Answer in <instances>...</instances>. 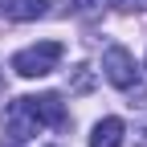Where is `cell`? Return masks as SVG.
<instances>
[{"instance_id":"obj_1","label":"cell","mask_w":147,"mask_h":147,"mask_svg":"<svg viewBox=\"0 0 147 147\" xmlns=\"http://www.w3.org/2000/svg\"><path fill=\"white\" fill-rule=\"evenodd\" d=\"M102 74H106L110 86H119V90H127V94H135V98L147 102V90H143V82H139V65H135V53H131V49L110 45V49L102 53ZM143 102H139V106H143Z\"/></svg>"},{"instance_id":"obj_2","label":"cell","mask_w":147,"mask_h":147,"mask_svg":"<svg viewBox=\"0 0 147 147\" xmlns=\"http://www.w3.org/2000/svg\"><path fill=\"white\" fill-rule=\"evenodd\" d=\"M61 41H37V45H25L12 53V69L21 74V78H45V74H53L61 65Z\"/></svg>"},{"instance_id":"obj_3","label":"cell","mask_w":147,"mask_h":147,"mask_svg":"<svg viewBox=\"0 0 147 147\" xmlns=\"http://www.w3.org/2000/svg\"><path fill=\"white\" fill-rule=\"evenodd\" d=\"M4 131H8L12 143H29L37 131H41V123H37L29 98H12V102H8V110H4Z\"/></svg>"},{"instance_id":"obj_4","label":"cell","mask_w":147,"mask_h":147,"mask_svg":"<svg viewBox=\"0 0 147 147\" xmlns=\"http://www.w3.org/2000/svg\"><path fill=\"white\" fill-rule=\"evenodd\" d=\"M29 106L41 127H49V131H65L69 127V110L61 102V94H29Z\"/></svg>"},{"instance_id":"obj_5","label":"cell","mask_w":147,"mask_h":147,"mask_svg":"<svg viewBox=\"0 0 147 147\" xmlns=\"http://www.w3.org/2000/svg\"><path fill=\"white\" fill-rule=\"evenodd\" d=\"M123 135H127L123 119H115V115H110V119H98L94 131H90V147H119Z\"/></svg>"},{"instance_id":"obj_6","label":"cell","mask_w":147,"mask_h":147,"mask_svg":"<svg viewBox=\"0 0 147 147\" xmlns=\"http://www.w3.org/2000/svg\"><path fill=\"white\" fill-rule=\"evenodd\" d=\"M45 4L49 0H0V16L4 21H37V16H45Z\"/></svg>"},{"instance_id":"obj_7","label":"cell","mask_w":147,"mask_h":147,"mask_svg":"<svg viewBox=\"0 0 147 147\" xmlns=\"http://www.w3.org/2000/svg\"><path fill=\"white\" fill-rule=\"evenodd\" d=\"M106 4L119 12H139V8H147V0H106Z\"/></svg>"},{"instance_id":"obj_8","label":"cell","mask_w":147,"mask_h":147,"mask_svg":"<svg viewBox=\"0 0 147 147\" xmlns=\"http://www.w3.org/2000/svg\"><path fill=\"white\" fill-rule=\"evenodd\" d=\"M69 12H78V16H94V0H65Z\"/></svg>"},{"instance_id":"obj_9","label":"cell","mask_w":147,"mask_h":147,"mask_svg":"<svg viewBox=\"0 0 147 147\" xmlns=\"http://www.w3.org/2000/svg\"><path fill=\"white\" fill-rule=\"evenodd\" d=\"M74 86H78V90H90V74H86V65H78V74H74Z\"/></svg>"},{"instance_id":"obj_10","label":"cell","mask_w":147,"mask_h":147,"mask_svg":"<svg viewBox=\"0 0 147 147\" xmlns=\"http://www.w3.org/2000/svg\"><path fill=\"white\" fill-rule=\"evenodd\" d=\"M135 147H147V123L135 127Z\"/></svg>"}]
</instances>
